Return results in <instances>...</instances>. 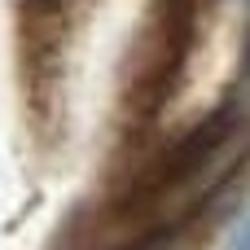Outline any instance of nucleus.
I'll return each instance as SVG.
<instances>
[{
  "mask_svg": "<svg viewBox=\"0 0 250 250\" xmlns=\"http://www.w3.org/2000/svg\"><path fill=\"white\" fill-rule=\"evenodd\" d=\"M229 250H250V211L242 215V224L229 233Z\"/></svg>",
  "mask_w": 250,
  "mask_h": 250,
  "instance_id": "1",
  "label": "nucleus"
}]
</instances>
